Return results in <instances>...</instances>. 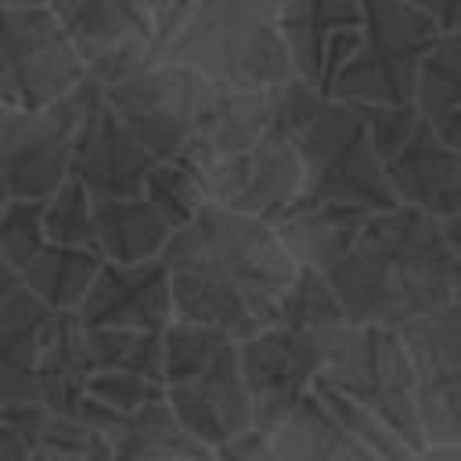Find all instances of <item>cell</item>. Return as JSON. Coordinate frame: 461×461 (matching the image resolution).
Listing matches in <instances>:
<instances>
[{
  "label": "cell",
  "mask_w": 461,
  "mask_h": 461,
  "mask_svg": "<svg viewBox=\"0 0 461 461\" xmlns=\"http://www.w3.org/2000/svg\"><path fill=\"white\" fill-rule=\"evenodd\" d=\"M162 259L169 267L173 317L220 328L234 339L274 324L299 267L270 220L209 198L187 223L173 227Z\"/></svg>",
  "instance_id": "1"
},
{
  "label": "cell",
  "mask_w": 461,
  "mask_h": 461,
  "mask_svg": "<svg viewBox=\"0 0 461 461\" xmlns=\"http://www.w3.org/2000/svg\"><path fill=\"white\" fill-rule=\"evenodd\" d=\"M454 252L443 223L414 205L367 212L353 245L324 270L346 321L385 324L454 299Z\"/></svg>",
  "instance_id": "2"
},
{
  "label": "cell",
  "mask_w": 461,
  "mask_h": 461,
  "mask_svg": "<svg viewBox=\"0 0 461 461\" xmlns=\"http://www.w3.org/2000/svg\"><path fill=\"white\" fill-rule=\"evenodd\" d=\"M281 0H194L158 58L230 86H277L295 76L277 29Z\"/></svg>",
  "instance_id": "3"
},
{
  "label": "cell",
  "mask_w": 461,
  "mask_h": 461,
  "mask_svg": "<svg viewBox=\"0 0 461 461\" xmlns=\"http://www.w3.org/2000/svg\"><path fill=\"white\" fill-rule=\"evenodd\" d=\"M162 389L176 421L209 450L252 425L238 339L191 321L162 328Z\"/></svg>",
  "instance_id": "4"
},
{
  "label": "cell",
  "mask_w": 461,
  "mask_h": 461,
  "mask_svg": "<svg viewBox=\"0 0 461 461\" xmlns=\"http://www.w3.org/2000/svg\"><path fill=\"white\" fill-rule=\"evenodd\" d=\"M299 155V202H331L360 209H393L400 205L382 173V158L371 148L357 112L346 101L328 97L295 133Z\"/></svg>",
  "instance_id": "5"
},
{
  "label": "cell",
  "mask_w": 461,
  "mask_h": 461,
  "mask_svg": "<svg viewBox=\"0 0 461 461\" xmlns=\"http://www.w3.org/2000/svg\"><path fill=\"white\" fill-rule=\"evenodd\" d=\"M436 22L407 0H360V40L339 65L328 97L335 101H414L418 65Z\"/></svg>",
  "instance_id": "6"
},
{
  "label": "cell",
  "mask_w": 461,
  "mask_h": 461,
  "mask_svg": "<svg viewBox=\"0 0 461 461\" xmlns=\"http://www.w3.org/2000/svg\"><path fill=\"white\" fill-rule=\"evenodd\" d=\"M317 382L375 411L400 439L414 447V454H421V429L414 407L418 375L396 328L346 321L317 371Z\"/></svg>",
  "instance_id": "7"
},
{
  "label": "cell",
  "mask_w": 461,
  "mask_h": 461,
  "mask_svg": "<svg viewBox=\"0 0 461 461\" xmlns=\"http://www.w3.org/2000/svg\"><path fill=\"white\" fill-rule=\"evenodd\" d=\"M94 94L97 83L86 76L50 104H0V205L7 198H47L68 176L72 133Z\"/></svg>",
  "instance_id": "8"
},
{
  "label": "cell",
  "mask_w": 461,
  "mask_h": 461,
  "mask_svg": "<svg viewBox=\"0 0 461 461\" xmlns=\"http://www.w3.org/2000/svg\"><path fill=\"white\" fill-rule=\"evenodd\" d=\"M86 79V61L47 4L0 7V104L40 108Z\"/></svg>",
  "instance_id": "9"
},
{
  "label": "cell",
  "mask_w": 461,
  "mask_h": 461,
  "mask_svg": "<svg viewBox=\"0 0 461 461\" xmlns=\"http://www.w3.org/2000/svg\"><path fill=\"white\" fill-rule=\"evenodd\" d=\"M339 331H342V324L313 331V328H295V324L274 321V324L238 339L249 414L259 432L270 436L277 429V421L303 400V393L313 385Z\"/></svg>",
  "instance_id": "10"
},
{
  "label": "cell",
  "mask_w": 461,
  "mask_h": 461,
  "mask_svg": "<svg viewBox=\"0 0 461 461\" xmlns=\"http://www.w3.org/2000/svg\"><path fill=\"white\" fill-rule=\"evenodd\" d=\"M194 90H198V72L166 58L140 61L137 68L108 83H97L104 104L140 137V144L155 158L180 155L191 130Z\"/></svg>",
  "instance_id": "11"
},
{
  "label": "cell",
  "mask_w": 461,
  "mask_h": 461,
  "mask_svg": "<svg viewBox=\"0 0 461 461\" xmlns=\"http://www.w3.org/2000/svg\"><path fill=\"white\" fill-rule=\"evenodd\" d=\"M299 155L292 133L270 126L259 140L223 155L220 162L202 169L205 198L249 216L274 220L299 194Z\"/></svg>",
  "instance_id": "12"
},
{
  "label": "cell",
  "mask_w": 461,
  "mask_h": 461,
  "mask_svg": "<svg viewBox=\"0 0 461 461\" xmlns=\"http://www.w3.org/2000/svg\"><path fill=\"white\" fill-rule=\"evenodd\" d=\"M155 162L158 158L140 144V137L104 104L101 94H94L72 133L68 176H76L90 194H140Z\"/></svg>",
  "instance_id": "13"
},
{
  "label": "cell",
  "mask_w": 461,
  "mask_h": 461,
  "mask_svg": "<svg viewBox=\"0 0 461 461\" xmlns=\"http://www.w3.org/2000/svg\"><path fill=\"white\" fill-rule=\"evenodd\" d=\"M274 126V86H230L198 76L191 130L180 148L198 169L259 140Z\"/></svg>",
  "instance_id": "14"
},
{
  "label": "cell",
  "mask_w": 461,
  "mask_h": 461,
  "mask_svg": "<svg viewBox=\"0 0 461 461\" xmlns=\"http://www.w3.org/2000/svg\"><path fill=\"white\" fill-rule=\"evenodd\" d=\"M277 29L295 76L328 94L360 40V0H281Z\"/></svg>",
  "instance_id": "15"
},
{
  "label": "cell",
  "mask_w": 461,
  "mask_h": 461,
  "mask_svg": "<svg viewBox=\"0 0 461 461\" xmlns=\"http://www.w3.org/2000/svg\"><path fill=\"white\" fill-rule=\"evenodd\" d=\"M86 328L115 324V328H155L162 331L173 321V295H169V267L162 256L115 263L101 259L86 295L76 306Z\"/></svg>",
  "instance_id": "16"
},
{
  "label": "cell",
  "mask_w": 461,
  "mask_h": 461,
  "mask_svg": "<svg viewBox=\"0 0 461 461\" xmlns=\"http://www.w3.org/2000/svg\"><path fill=\"white\" fill-rule=\"evenodd\" d=\"M382 173L400 205H414L436 220L461 209V151L443 144L425 115H418L400 151L382 162Z\"/></svg>",
  "instance_id": "17"
},
{
  "label": "cell",
  "mask_w": 461,
  "mask_h": 461,
  "mask_svg": "<svg viewBox=\"0 0 461 461\" xmlns=\"http://www.w3.org/2000/svg\"><path fill=\"white\" fill-rule=\"evenodd\" d=\"M43 4L58 14L76 50L83 54L86 68L122 47H137V43L151 47L148 0H43Z\"/></svg>",
  "instance_id": "18"
},
{
  "label": "cell",
  "mask_w": 461,
  "mask_h": 461,
  "mask_svg": "<svg viewBox=\"0 0 461 461\" xmlns=\"http://www.w3.org/2000/svg\"><path fill=\"white\" fill-rule=\"evenodd\" d=\"M58 310L43 306L29 288H14L0 303V407L14 400H40L36 364Z\"/></svg>",
  "instance_id": "19"
},
{
  "label": "cell",
  "mask_w": 461,
  "mask_h": 461,
  "mask_svg": "<svg viewBox=\"0 0 461 461\" xmlns=\"http://www.w3.org/2000/svg\"><path fill=\"white\" fill-rule=\"evenodd\" d=\"M371 209L331 205V202H288L270 223L295 263L328 270L360 234Z\"/></svg>",
  "instance_id": "20"
},
{
  "label": "cell",
  "mask_w": 461,
  "mask_h": 461,
  "mask_svg": "<svg viewBox=\"0 0 461 461\" xmlns=\"http://www.w3.org/2000/svg\"><path fill=\"white\" fill-rule=\"evenodd\" d=\"M169 234V220L144 194H94V238L104 259L137 263L162 256Z\"/></svg>",
  "instance_id": "21"
},
{
  "label": "cell",
  "mask_w": 461,
  "mask_h": 461,
  "mask_svg": "<svg viewBox=\"0 0 461 461\" xmlns=\"http://www.w3.org/2000/svg\"><path fill=\"white\" fill-rule=\"evenodd\" d=\"M270 457L277 461H371V454L339 425V418L313 393V385L270 432Z\"/></svg>",
  "instance_id": "22"
},
{
  "label": "cell",
  "mask_w": 461,
  "mask_h": 461,
  "mask_svg": "<svg viewBox=\"0 0 461 461\" xmlns=\"http://www.w3.org/2000/svg\"><path fill=\"white\" fill-rule=\"evenodd\" d=\"M94 360L86 353V328L76 310H58L36 364V393L47 411H76L86 393Z\"/></svg>",
  "instance_id": "23"
},
{
  "label": "cell",
  "mask_w": 461,
  "mask_h": 461,
  "mask_svg": "<svg viewBox=\"0 0 461 461\" xmlns=\"http://www.w3.org/2000/svg\"><path fill=\"white\" fill-rule=\"evenodd\" d=\"M414 104L443 144L461 151V29H439L421 54Z\"/></svg>",
  "instance_id": "24"
},
{
  "label": "cell",
  "mask_w": 461,
  "mask_h": 461,
  "mask_svg": "<svg viewBox=\"0 0 461 461\" xmlns=\"http://www.w3.org/2000/svg\"><path fill=\"white\" fill-rule=\"evenodd\" d=\"M101 436L108 439L112 457H212V450L176 421L166 396L126 414L115 411Z\"/></svg>",
  "instance_id": "25"
},
{
  "label": "cell",
  "mask_w": 461,
  "mask_h": 461,
  "mask_svg": "<svg viewBox=\"0 0 461 461\" xmlns=\"http://www.w3.org/2000/svg\"><path fill=\"white\" fill-rule=\"evenodd\" d=\"M97 249H79V245H58L43 241L18 270V285L29 288L43 306L50 310H76L79 299L86 295L97 267H101Z\"/></svg>",
  "instance_id": "26"
},
{
  "label": "cell",
  "mask_w": 461,
  "mask_h": 461,
  "mask_svg": "<svg viewBox=\"0 0 461 461\" xmlns=\"http://www.w3.org/2000/svg\"><path fill=\"white\" fill-rule=\"evenodd\" d=\"M396 335L414 364V375L461 360V303L447 299L396 324Z\"/></svg>",
  "instance_id": "27"
},
{
  "label": "cell",
  "mask_w": 461,
  "mask_h": 461,
  "mask_svg": "<svg viewBox=\"0 0 461 461\" xmlns=\"http://www.w3.org/2000/svg\"><path fill=\"white\" fill-rule=\"evenodd\" d=\"M414 407H418L421 450L461 443V360L418 375Z\"/></svg>",
  "instance_id": "28"
},
{
  "label": "cell",
  "mask_w": 461,
  "mask_h": 461,
  "mask_svg": "<svg viewBox=\"0 0 461 461\" xmlns=\"http://www.w3.org/2000/svg\"><path fill=\"white\" fill-rule=\"evenodd\" d=\"M86 353L94 367L137 371L162 382V331L155 328H115V324L86 328Z\"/></svg>",
  "instance_id": "29"
},
{
  "label": "cell",
  "mask_w": 461,
  "mask_h": 461,
  "mask_svg": "<svg viewBox=\"0 0 461 461\" xmlns=\"http://www.w3.org/2000/svg\"><path fill=\"white\" fill-rule=\"evenodd\" d=\"M166 220L169 227H180L194 216V209L205 202V184H202V169L184 158V155H169L158 158L148 176H144V191H140Z\"/></svg>",
  "instance_id": "30"
},
{
  "label": "cell",
  "mask_w": 461,
  "mask_h": 461,
  "mask_svg": "<svg viewBox=\"0 0 461 461\" xmlns=\"http://www.w3.org/2000/svg\"><path fill=\"white\" fill-rule=\"evenodd\" d=\"M43 238L58 241V245L97 249V238H94V194L76 176H65L43 198Z\"/></svg>",
  "instance_id": "31"
},
{
  "label": "cell",
  "mask_w": 461,
  "mask_h": 461,
  "mask_svg": "<svg viewBox=\"0 0 461 461\" xmlns=\"http://www.w3.org/2000/svg\"><path fill=\"white\" fill-rule=\"evenodd\" d=\"M313 393L328 403V411L339 418V425L371 454V461H375V457H418L414 447H411L407 439H400V436H396L375 411H367L364 403L349 400L346 393H339V389H331V385H324V382H317V378H313Z\"/></svg>",
  "instance_id": "32"
},
{
  "label": "cell",
  "mask_w": 461,
  "mask_h": 461,
  "mask_svg": "<svg viewBox=\"0 0 461 461\" xmlns=\"http://www.w3.org/2000/svg\"><path fill=\"white\" fill-rule=\"evenodd\" d=\"M32 457H61V461H101L112 457L108 439L86 425L79 414L68 411H47L43 429L36 436Z\"/></svg>",
  "instance_id": "33"
},
{
  "label": "cell",
  "mask_w": 461,
  "mask_h": 461,
  "mask_svg": "<svg viewBox=\"0 0 461 461\" xmlns=\"http://www.w3.org/2000/svg\"><path fill=\"white\" fill-rule=\"evenodd\" d=\"M43 198H7L0 205V259L7 270H22V263L43 245Z\"/></svg>",
  "instance_id": "34"
},
{
  "label": "cell",
  "mask_w": 461,
  "mask_h": 461,
  "mask_svg": "<svg viewBox=\"0 0 461 461\" xmlns=\"http://www.w3.org/2000/svg\"><path fill=\"white\" fill-rule=\"evenodd\" d=\"M353 112H357V119H360V126H364V133H367V140H371V148L378 151V158L385 162L393 151H400V144L411 137V130H414V122H418V104L414 101H403V104H382V101H346Z\"/></svg>",
  "instance_id": "35"
},
{
  "label": "cell",
  "mask_w": 461,
  "mask_h": 461,
  "mask_svg": "<svg viewBox=\"0 0 461 461\" xmlns=\"http://www.w3.org/2000/svg\"><path fill=\"white\" fill-rule=\"evenodd\" d=\"M86 396H94L97 403L126 414V411H137L151 400H162L166 389L158 378H148V375H137V371H119V367H94L90 378H86Z\"/></svg>",
  "instance_id": "36"
},
{
  "label": "cell",
  "mask_w": 461,
  "mask_h": 461,
  "mask_svg": "<svg viewBox=\"0 0 461 461\" xmlns=\"http://www.w3.org/2000/svg\"><path fill=\"white\" fill-rule=\"evenodd\" d=\"M0 414H4V421L18 432V439L25 443L29 457H32V447H36V436H40V429H43L47 407H43L40 400H14V403H4Z\"/></svg>",
  "instance_id": "37"
},
{
  "label": "cell",
  "mask_w": 461,
  "mask_h": 461,
  "mask_svg": "<svg viewBox=\"0 0 461 461\" xmlns=\"http://www.w3.org/2000/svg\"><path fill=\"white\" fill-rule=\"evenodd\" d=\"M212 457L263 461V457H270V436H267V432H259L256 425H249V429H241L238 436H230V439L216 443V447H212Z\"/></svg>",
  "instance_id": "38"
},
{
  "label": "cell",
  "mask_w": 461,
  "mask_h": 461,
  "mask_svg": "<svg viewBox=\"0 0 461 461\" xmlns=\"http://www.w3.org/2000/svg\"><path fill=\"white\" fill-rule=\"evenodd\" d=\"M191 4L194 0H148V11H151V47H155V54L173 36V29L180 25V18L187 14Z\"/></svg>",
  "instance_id": "39"
},
{
  "label": "cell",
  "mask_w": 461,
  "mask_h": 461,
  "mask_svg": "<svg viewBox=\"0 0 461 461\" xmlns=\"http://www.w3.org/2000/svg\"><path fill=\"white\" fill-rule=\"evenodd\" d=\"M418 11H425L436 29H461V0H407Z\"/></svg>",
  "instance_id": "40"
},
{
  "label": "cell",
  "mask_w": 461,
  "mask_h": 461,
  "mask_svg": "<svg viewBox=\"0 0 461 461\" xmlns=\"http://www.w3.org/2000/svg\"><path fill=\"white\" fill-rule=\"evenodd\" d=\"M29 457V450H25V443L18 439V432L4 421V414H0V461H25Z\"/></svg>",
  "instance_id": "41"
},
{
  "label": "cell",
  "mask_w": 461,
  "mask_h": 461,
  "mask_svg": "<svg viewBox=\"0 0 461 461\" xmlns=\"http://www.w3.org/2000/svg\"><path fill=\"white\" fill-rule=\"evenodd\" d=\"M439 223H443V238H447L450 252H454V256H461V209H454V212H450V216H443Z\"/></svg>",
  "instance_id": "42"
},
{
  "label": "cell",
  "mask_w": 461,
  "mask_h": 461,
  "mask_svg": "<svg viewBox=\"0 0 461 461\" xmlns=\"http://www.w3.org/2000/svg\"><path fill=\"white\" fill-rule=\"evenodd\" d=\"M18 288V274L14 270H0V303Z\"/></svg>",
  "instance_id": "43"
},
{
  "label": "cell",
  "mask_w": 461,
  "mask_h": 461,
  "mask_svg": "<svg viewBox=\"0 0 461 461\" xmlns=\"http://www.w3.org/2000/svg\"><path fill=\"white\" fill-rule=\"evenodd\" d=\"M450 285H454V299L461 303V256H454V267H450Z\"/></svg>",
  "instance_id": "44"
},
{
  "label": "cell",
  "mask_w": 461,
  "mask_h": 461,
  "mask_svg": "<svg viewBox=\"0 0 461 461\" xmlns=\"http://www.w3.org/2000/svg\"><path fill=\"white\" fill-rule=\"evenodd\" d=\"M18 4H43V0H0V7H18Z\"/></svg>",
  "instance_id": "45"
},
{
  "label": "cell",
  "mask_w": 461,
  "mask_h": 461,
  "mask_svg": "<svg viewBox=\"0 0 461 461\" xmlns=\"http://www.w3.org/2000/svg\"><path fill=\"white\" fill-rule=\"evenodd\" d=\"M0 270H7V267H4V259H0Z\"/></svg>",
  "instance_id": "46"
}]
</instances>
